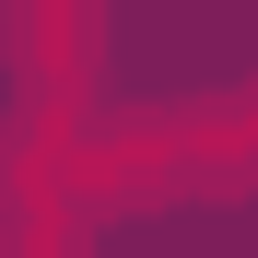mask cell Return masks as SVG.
<instances>
[{
    "mask_svg": "<svg viewBox=\"0 0 258 258\" xmlns=\"http://www.w3.org/2000/svg\"><path fill=\"white\" fill-rule=\"evenodd\" d=\"M82 188L94 200H246L258 188V82L82 141Z\"/></svg>",
    "mask_w": 258,
    "mask_h": 258,
    "instance_id": "1",
    "label": "cell"
},
{
    "mask_svg": "<svg viewBox=\"0 0 258 258\" xmlns=\"http://www.w3.org/2000/svg\"><path fill=\"white\" fill-rule=\"evenodd\" d=\"M12 71L35 106H82L106 71V0H12Z\"/></svg>",
    "mask_w": 258,
    "mask_h": 258,
    "instance_id": "2",
    "label": "cell"
}]
</instances>
